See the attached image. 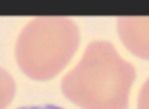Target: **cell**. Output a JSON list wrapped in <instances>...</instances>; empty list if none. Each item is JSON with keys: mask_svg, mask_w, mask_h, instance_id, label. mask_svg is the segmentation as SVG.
Here are the masks:
<instances>
[{"mask_svg": "<svg viewBox=\"0 0 149 109\" xmlns=\"http://www.w3.org/2000/svg\"><path fill=\"white\" fill-rule=\"evenodd\" d=\"M19 109H63V108H59V106H24V108Z\"/></svg>", "mask_w": 149, "mask_h": 109, "instance_id": "8992f818", "label": "cell"}, {"mask_svg": "<svg viewBox=\"0 0 149 109\" xmlns=\"http://www.w3.org/2000/svg\"><path fill=\"white\" fill-rule=\"evenodd\" d=\"M80 45V31L64 16L33 17L16 40V62L26 76L45 81L63 71Z\"/></svg>", "mask_w": 149, "mask_h": 109, "instance_id": "7a4b0ae2", "label": "cell"}, {"mask_svg": "<svg viewBox=\"0 0 149 109\" xmlns=\"http://www.w3.org/2000/svg\"><path fill=\"white\" fill-rule=\"evenodd\" d=\"M135 68L111 42L88 43L80 62L63 78L66 99L81 109H127Z\"/></svg>", "mask_w": 149, "mask_h": 109, "instance_id": "6da1fadb", "label": "cell"}, {"mask_svg": "<svg viewBox=\"0 0 149 109\" xmlns=\"http://www.w3.org/2000/svg\"><path fill=\"white\" fill-rule=\"evenodd\" d=\"M16 94V81L3 68H0V109H5Z\"/></svg>", "mask_w": 149, "mask_h": 109, "instance_id": "277c9868", "label": "cell"}, {"mask_svg": "<svg viewBox=\"0 0 149 109\" xmlns=\"http://www.w3.org/2000/svg\"><path fill=\"white\" fill-rule=\"evenodd\" d=\"M137 109H149V78L141 87L139 99H137Z\"/></svg>", "mask_w": 149, "mask_h": 109, "instance_id": "5b68a950", "label": "cell"}, {"mask_svg": "<svg viewBox=\"0 0 149 109\" xmlns=\"http://www.w3.org/2000/svg\"><path fill=\"white\" fill-rule=\"evenodd\" d=\"M116 28L123 45L134 56L149 61V16H121Z\"/></svg>", "mask_w": 149, "mask_h": 109, "instance_id": "3957f363", "label": "cell"}]
</instances>
